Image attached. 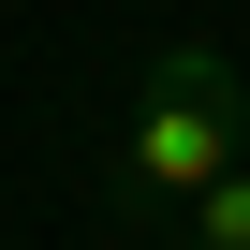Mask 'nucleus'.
Listing matches in <instances>:
<instances>
[{
    "mask_svg": "<svg viewBox=\"0 0 250 250\" xmlns=\"http://www.w3.org/2000/svg\"><path fill=\"white\" fill-rule=\"evenodd\" d=\"M235 162H250V88H235V59L221 44H162L147 88H133V133H118V206H133V221H177Z\"/></svg>",
    "mask_w": 250,
    "mask_h": 250,
    "instance_id": "1",
    "label": "nucleus"
},
{
    "mask_svg": "<svg viewBox=\"0 0 250 250\" xmlns=\"http://www.w3.org/2000/svg\"><path fill=\"white\" fill-rule=\"evenodd\" d=\"M177 221H191V250H250V162H235V177H206Z\"/></svg>",
    "mask_w": 250,
    "mask_h": 250,
    "instance_id": "2",
    "label": "nucleus"
}]
</instances>
